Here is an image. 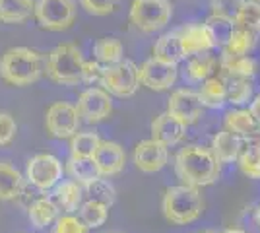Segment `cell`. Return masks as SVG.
<instances>
[{
  "mask_svg": "<svg viewBox=\"0 0 260 233\" xmlns=\"http://www.w3.org/2000/svg\"><path fill=\"white\" fill-rule=\"evenodd\" d=\"M219 161L210 148L200 144H188L175 155V173L181 179V185L202 189L210 187L219 179Z\"/></svg>",
  "mask_w": 260,
  "mask_h": 233,
  "instance_id": "obj_1",
  "label": "cell"
},
{
  "mask_svg": "<svg viewBox=\"0 0 260 233\" xmlns=\"http://www.w3.org/2000/svg\"><path fill=\"white\" fill-rule=\"evenodd\" d=\"M43 72L41 56L27 47H12L0 56V78L8 86L25 88L35 84Z\"/></svg>",
  "mask_w": 260,
  "mask_h": 233,
  "instance_id": "obj_2",
  "label": "cell"
},
{
  "mask_svg": "<svg viewBox=\"0 0 260 233\" xmlns=\"http://www.w3.org/2000/svg\"><path fill=\"white\" fill-rule=\"evenodd\" d=\"M161 212L165 220L173 225L194 223L204 212V198L200 189L177 185L165 189L161 198Z\"/></svg>",
  "mask_w": 260,
  "mask_h": 233,
  "instance_id": "obj_3",
  "label": "cell"
},
{
  "mask_svg": "<svg viewBox=\"0 0 260 233\" xmlns=\"http://www.w3.org/2000/svg\"><path fill=\"white\" fill-rule=\"evenodd\" d=\"M84 56L76 45L62 43L56 45L47 56L45 72L56 84L62 86H76L82 82V72H84Z\"/></svg>",
  "mask_w": 260,
  "mask_h": 233,
  "instance_id": "obj_4",
  "label": "cell"
},
{
  "mask_svg": "<svg viewBox=\"0 0 260 233\" xmlns=\"http://www.w3.org/2000/svg\"><path fill=\"white\" fill-rule=\"evenodd\" d=\"M173 6L169 0H132L130 4V23L144 34H153L163 29L171 22Z\"/></svg>",
  "mask_w": 260,
  "mask_h": 233,
  "instance_id": "obj_5",
  "label": "cell"
},
{
  "mask_svg": "<svg viewBox=\"0 0 260 233\" xmlns=\"http://www.w3.org/2000/svg\"><path fill=\"white\" fill-rule=\"evenodd\" d=\"M101 88L115 97H132L140 88V66L128 58L103 68Z\"/></svg>",
  "mask_w": 260,
  "mask_h": 233,
  "instance_id": "obj_6",
  "label": "cell"
},
{
  "mask_svg": "<svg viewBox=\"0 0 260 233\" xmlns=\"http://www.w3.org/2000/svg\"><path fill=\"white\" fill-rule=\"evenodd\" d=\"M64 167L62 161L54 154L43 152V154H35L27 159L25 163V179L33 189L47 192L53 190L60 181H62Z\"/></svg>",
  "mask_w": 260,
  "mask_h": 233,
  "instance_id": "obj_7",
  "label": "cell"
},
{
  "mask_svg": "<svg viewBox=\"0 0 260 233\" xmlns=\"http://www.w3.org/2000/svg\"><path fill=\"white\" fill-rule=\"evenodd\" d=\"M33 16L47 31H64L76 20L74 0H35Z\"/></svg>",
  "mask_w": 260,
  "mask_h": 233,
  "instance_id": "obj_8",
  "label": "cell"
},
{
  "mask_svg": "<svg viewBox=\"0 0 260 233\" xmlns=\"http://www.w3.org/2000/svg\"><path fill=\"white\" fill-rule=\"evenodd\" d=\"M80 115L76 105H70L66 101L53 103L45 113V128L53 138H72L80 130Z\"/></svg>",
  "mask_w": 260,
  "mask_h": 233,
  "instance_id": "obj_9",
  "label": "cell"
},
{
  "mask_svg": "<svg viewBox=\"0 0 260 233\" xmlns=\"http://www.w3.org/2000/svg\"><path fill=\"white\" fill-rule=\"evenodd\" d=\"M76 109L82 121L95 124V122H101L111 117L113 101L103 88H87L80 93Z\"/></svg>",
  "mask_w": 260,
  "mask_h": 233,
  "instance_id": "obj_10",
  "label": "cell"
},
{
  "mask_svg": "<svg viewBox=\"0 0 260 233\" xmlns=\"http://www.w3.org/2000/svg\"><path fill=\"white\" fill-rule=\"evenodd\" d=\"M167 113L186 126L194 124L202 115V103L198 99V93L190 88L175 89L167 101Z\"/></svg>",
  "mask_w": 260,
  "mask_h": 233,
  "instance_id": "obj_11",
  "label": "cell"
},
{
  "mask_svg": "<svg viewBox=\"0 0 260 233\" xmlns=\"http://www.w3.org/2000/svg\"><path fill=\"white\" fill-rule=\"evenodd\" d=\"M177 64H169L152 56L140 66V84L152 91H165L177 82Z\"/></svg>",
  "mask_w": 260,
  "mask_h": 233,
  "instance_id": "obj_12",
  "label": "cell"
},
{
  "mask_svg": "<svg viewBox=\"0 0 260 233\" xmlns=\"http://www.w3.org/2000/svg\"><path fill=\"white\" fill-rule=\"evenodd\" d=\"M132 161L138 171L142 173H157L169 161V148L159 144L157 140H142L134 148L132 154Z\"/></svg>",
  "mask_w": 260,
  "mask_h": 233,
  "instance_id": "obj_13",
  "label": "cell"
},
{
  "mask_svg": "<svg viewBox=\"0 0 260 233\" xmlns=\"http://www.w3.org/2000/svg\"><path fill=\"white\" fill-rule=\"evenodd\" d=\"M179 37H181L184 58L210 53L216 47V39L208 23H188L183 29H179Z\"/></svg>",
  "mask_w": 260,
  "mask_h": 233,
  "instance_id": "obj_14",
  "label": "cell"
},
{
  "mask_svg": "<svg viewBox=\"0 0 260 233\" xmlns=\"http://www.w3.org/2000/svg\"><path fill=\"white\" fill-rule=\"evenodd\" d=\"M93 161L98 165L101 177H115L124 171L126 165V152L119 142L113 140H101L98 152L93 155Z\"/></svg>",
  "mask_w": 260,
  "mask_h": 233,
  "instance_id": "obj_15",
  "label": "cell"
},
{
  "mask_svg": "<svg viewBox=\"0 0 260 233\" xmlns=\"http://www.w3.org/2000/svg\"><path fill=\"white\" fill-rule=\"evenodd\" d=\"M223 128L239 136L245 144L260 142V126L249 109H231L223 117Z\"/></svg>",
  "mask_w": 260,
  "mask_h": 233,
  "instance_id": "obj_16",
  "label": "cell"
},
{
  "mask_svg": "<svg viewBox=\"0 0 260 233\" xmlns=\"http://www.w3.org/2000/svg\"><path fill=\"white\" fill-rule=\"evenodd\" d=\"M186 128H188L186 124L177 121L169 113H161L159 117H155L150 126L153 140H157L159 144L167 146V148L181 144L186 136Z\"/></svg>",
  "mask_w": 260,
  "mask_h": 233,
  "instance_id": "obj_17",
  "label": "cell"
},
{
  "mask_svg": "<svg viewBox=\"0 0 260 233\" xmlns=\"http://www.w3.org/2000/svg\"><path fill=\"white\" fill-rule=\"evenodd\" d=\"M243 146H245V142L239 136H235V134H231L229 130L223 128L212 138L210 150H212V154L216 155V159L219 163H233V161H237Z\"/></svg>",
  "mask_w": 260,
  "mask_h": 233,
  "instance_id": "obj_18",
  "label": "cell"
},
{
  "mask_svg": "<svg viewBox=\"0 0 260 233\" xmlns=\"http://www.w3.org/2000/svg\"><path fill=\"white\" fill-rule=\"evenodd\" d=\"M58 212L60 208L49 196H39L27 204V218L35 229H45V227L53 225L58 218Z\"/></svg>",
  "mask_w": 260,
  "mask_h": 233,
  "instance_id": "obj_19",
  "label": "cell"
},
{
  "mask_svg": "<svg viewBox=\"0 0 260 233\" xmlns=\"http://www.w3.org/2000/svg\"><path fill=\"white\" fill-rule=\"evenodd\" d=\"M23 187H25V179L22 173L10 161L0 159V200L8 202L20 198Z\"/></svg>",
  "mask_w": 260,
  "mask_h": 233,
  "instance_id": "obj_20",
  "label": "cell"
},
{
  "mask_svg": "<svg viewBox=\"0 0 260 233\" xmlns=\"http://www.w3.org/2000/svg\"><path fill=\"white\" fill-rule=\"evenodd\" d=\"M53 190V200L62 212L74 214V212L80 210V206L84 202V189L78 183H74L72 179L70 181H60Z\"/></svg>",
  "mask_w": 260,
  "mask_h": 233,
  "instance_id": "obj_21",
  "label": "cell"
},
{
  "mask_svg": "<svg viewBox=\"0 0 260 233\" xmlns=\"http://www.w3.org/2000/svg\"><path fill=\"white\" fill-rule=\"evenodd\" d=\"M66 171L72 177V181L78 183L82 189L91 185L95 179L101 177L93 157H72L70 155L68 161H66Z\"/></svg>",
  "mask_w": 260,
  "mask_h": 233,
  "instance_id": "obj_22",
  "label": "cell"
},
{
  "mask_svg": "<svg viewBox=\"0 0 260 233\" xmlns=\"http://www.w3.org/2000/svg\"><path fill=\"white\" fill-rule=\"evenodd\" d=\"M217 64H219V70H221V76L252 78L254 72H256V60L252 56H235L221 53Z\"/></svg>",
  "mask_w": 260,
  "mask_h": 233,
  "instance_id": "obj_23",
  "label": "cell"
},
{
  "mask_svg": "<svg viewBox=\"0 0 260 233\" xmlns=\"http://www.w3.org/2000/svg\"><path fill=\"white\" fill-rule=\"evenodd\" d=\"M153 58H159L163 62L177 64L179 60H183V47H181V37L179 31H169L163 34L155 45H153Z\"/></svg>",
  "mask_w": 260,
  "mask_h": 233,
  "instance_id": "obj_24",
  "label": "cell"
},
{
  "mask_svg": "<svg viewBox=\"0 0 260 233\" xmlns=\"http://www.w3.org/2000/svg\"><path fill=\"white\" fill-rule=\"evenodd\" d=\"M35 0H0V23H23L33 16Z\"/></svg>",
  "mask_w": 260,
  "mask_h": 233,
  "instance_id": "obj_25",
  "label": "cell"
},
{
  "mask_svg": "<svg viewBox=\"0 0 260 233\" xmlns=\"http://www.w3.org/2000/svg\"><path fill=\"white\" fill-rule=\"evenodd\" d=\"M196 93H198V99L202 103V107H208V109H221L228 103L225 86H223L221 78H208V80H204Z\"/></svg>",
  "mask_w": 260,
  "mask_h": 233,
  "instance_id": "obj_26",
  "label": "cell"
},
{
  "mask_svg": "<svg viewBox=\"0 0 260 233\" xmlns=\"http://www.w3.org/2000/svg\"><path fill=\"white\" fill-rule=\"evenodd\" d=\"M223 80L225 86V95H228V103L231 105H245L252 101L254 91H252V84L249 78H235V76H219Z\"/></svg>",
  "mask_w": 260,
  "mask_h": 233,
  "instance_id": "obj_27",
  "label": "cell"
},
{
  "mask_svg": "<svg viewBox=\"0 0 260 233\" xmlns=\"http://www.w3.org/2000/svg\"><path fill=\"white\" fill-rule=\"evenodd\" d=\"M93 56H95V60L99 64L111 66V64H117V62L122 60L124 47L115 37H101L93 43Z\"/></svg>",
  "mask_w": 260,
  "mask_h": 233,
  "instance_id": "obj_28",
  "label": "cell"
},
{
  "mask_svg": "<svg viewBox=\"0 0 260 233\" xmlns=\"http://www.w3.org/2000/svg\"><path fill=\"white\" fill-rule=\"evenodd\" d=\"M252 49H254V34L245 27L233 25V29L229 31L228 41L223 45V53L235 56H249Z\"/></svg>",
  "mask_w": 260,
  "mask_h": 233,
  "instance_id": "obj_29",
  "label": "cell"
},
{
  "mask_svg": "<svg viewBox=\"0 0 260 233\" xmlns=\"http://www.w3.org/2000/svg\"><path fill=\"white\" fill-rule=\"evenodd\" d=\"M239 169L245 177L260 179V142H247L237 157Z\"/></svg>",
  "mask_w": 260,
  "mask_h": 233,
  "instance_id": "obj_30",
  "label": "cell"
},
{
  "mask_svg": "<svg viewBox=\"0 0 260 233\" xmlns=\"http://www.w3.org/2000/svg\"><path fill=\"white\" fill-rule=\"evenodd\" d=\"M216 64V56L210 55V53L190 56L188 62H186V74H184V78H188V82H204L214 72Z\"/></svg>",
  "mask_w": 260,
  "mask_h": 233,
  "instance_id": "obj_31",
  "label": "cell"
},
{
  "mask_svg": "<svg viewBox=\"0 0 260 233\" xmlns=\"http://www.w3.org/2000/svg\"><path fill=\"white\" fill-rule=\"evenodd\" d=\"M78 218L87 229H98L101 225H105L109 220V208L105 204H99L95 200H86L82 202L80 210H78Z\"/></svg>",
  "mask_w": 260,
  "mask_h": 233,
  "instance_id": "obj_32",
  "label": "cell"
},
{
  "mask_svg": "<svg viewBox=\"0 0 260 233\" xmlns=\"http://www.w3.org/2000/svg\"><path fill=\"white\" fill-rule=\"evenodd\" d=\"M101 138L98 132H80L70 138V155L72 157H93L98 152Z\"/></svg>",
  "mask_w": 260,
  "mask_h": 233,
  "instance_id": "obj_33",
  "label": "cell"
},
{
  "mask_svg": "<svg viewBox=\"0 0 260 233\" xmlns=\"http://www.w3.org/2000/svg\"><path fill=\"white\" fill-rule=\"evenodd\" d=\"M84 190H86L87 200H95L99 204H105L107 208H111L117 200V190L113 187V183L103 177L95 179L91 185L84 187Z\"/></svg>",
  "mask_w": 260,
  "mask_h": 233,
  "instance_id": "obj_34",
  "label": "cell"
},
{
  "mask_svg": "<svg viewBox=\"0 0 260 233\" xmlns=\"http://www.w3.org/2000/svg\"><path fill=\"white\" fill-rule=\"evenodd\" d=\"M233 25H239V27H245L252 34L260 31V2L256 0H245L243 8L239 12L237 20Z\"/></svg>",
  "mask_w": 260,
  "mask_h": 233,
  "instance_id": "obj_35",
  "label": "cell"
},
{
  "mask_svg": "<svg viewBox=\"0 0 260 233\" xmlns=\"http://www.w3.org/2000/svg\"><path fill=\"white\" fill-rule=\"evenodd\" d=\"M243 4H245V0H212L210 8H212V16L235 23Z\"/></svg>",
  "mask_w": 260,
  "mask_h": 233,
  "instance_id": "obj_36",
  "label": "cell"
},
{
  "mask_svg": "<svg viewBox=\"0 0 260 233\" xmlns=\"http://www.w3.org/2000/svg\"><path fill=\"white\" fill-rule=\"evenodd\" d=\"M53 233H87V227L74 214L58 216L53 223Z\"/></svg>",
  "mask_w": 260,
  "mask_h": 233,
  "instance_id": "obj_37",
  "label": "cell"
},
{
  "mask_svg": "<svg viewBox=\"0 0 260 233\" xmlns=\"http://www.w3.org/2000/svg\"><path fill=\"white\" fill-rule=\"evenodd\" d=\"M119 0H80V6L91 16H107L117 8Z\"/></svg>",
  "mask_w": 260,
  "mask_h": 233,
  "instance_id": "obj_38",
  "label": "cell"
},
{
  "mask_svg": "<svg viewBox=\"0 0 260 233\" xmlns=\"http://www.w3.org/2000/svg\"><path fill=\"white\" fill-rule=\"evenodd\" d=\"M18 134V124L10 113H0V148L12 144Z\"/></svg>",
  "mask_w": 260,
  "mask_h": 233,
  "instance_id": "obj_39",
  "label": "cell"
},
{
  "mask_svg": "<svg viewBox=\"0 0 260 233\" xmlns=\"http://www.w3.org/2000/svg\"><path fill=\"white\" fill-rule=\"evenodd\" d=\"M103 76V66L99 64L98 60H87L84 62V72H82V82L93 84V82H101Z\"/></svg>",
  "mask_w": 260,
  "mask_h": 233,
  "instance_id": "obj_40",
  "label": "cell"
},
{
  "mask_svg": "<svg viewBox=\"0 0 260 233\" xmlns=\"http://www.w3.org/2000/svg\"><path fill=\"white\" fill-rule=\"evenodd\" d=\"M219 233H247V231H243V229H239V227H229V229H223V231H219Z\"/></svg>",
  "mask_w": 260,
  "mask_h": 233,
  "instance_id": "obj_41",
  "label": "cell"
},
{
  "mask_svg": "<svg viewBox=\"0 0 260 233\" xmlns=\"http://www.w3.org/2000/svg\"><path fill=\"white\" fill-rule=\"evenodd\" d=\"M254 222H256V225L260 227V204L256 206V210H254Z\"/></svg>",
  "mask_w": 260,
  "mask_h": 233,
  "instance_id": "obj_42",
  "label": "cell"
},
{
  "mask_svg": "<svg viewBox=\"0 0 260 233\" xmlns=\"http://www.w3.org/2000/svg\"><path fill=\"white\" fill-rule=\"evenodd\" d=\"M198 233H214V231H198Z\"/></svg>",
  "mask_w": 260,
  "mask_h": 233,
  "instance_id": "obj_43",
  "label": "cell"
},
{
  "mask_svg": "<svg viewBox=\"0 0 260 233\" xmlns=\"http://www.w3.org/2000/svg\"><path fill=\"white\" fill-rule=\"evenodd\" d=\"M107 233H120V231H107Z\"/></svg>",
  "mask_w": 260,
  "mask_h": 233,
  "instance_id": "obj_44",
  "label": "cell"
},
{
  "mask_svg": "<svg viewBox=\"0 0 260 233\" xmlns=\"http://www.w3.org/2000/svg\"><path fill=\"white\" fill-rule=\"evenodd\" d=\"M256 2H260V0H256Z\"/></svg>",
  "mask_w": 260,
  "mask_h": 233,
  "instance_id": "obj_45",
  "label": "cell"
}]
</instances>
